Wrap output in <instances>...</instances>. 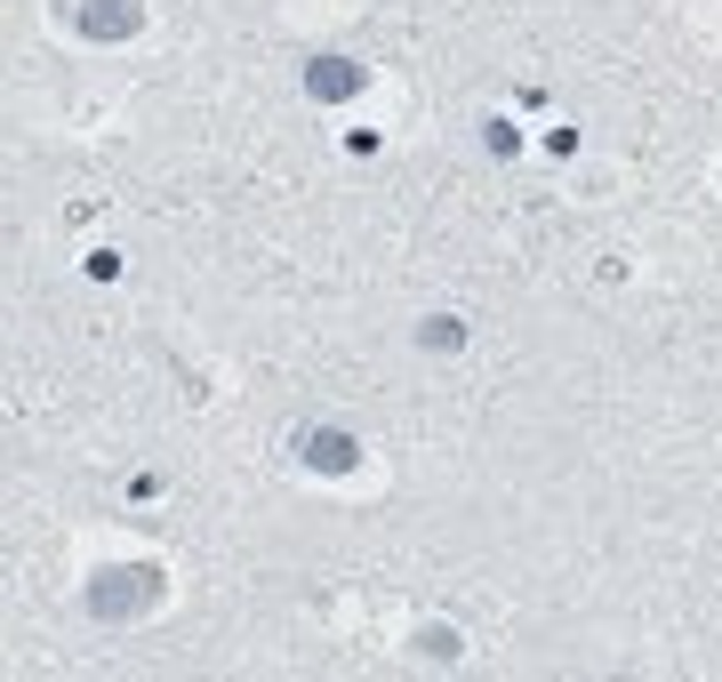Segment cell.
<instances>
[{"mask_svg": "<svg viewBox=\"0 0 722 682\" xmlns=\"http://www.w3.org/2000/svg\"><path fill=\"white\" fill-rule=\"evenodd\" d=\"M345 89H362L354 65H338V56H329V65H314V97H345Z\"/></svg>", "mask_w": 722, "mask_h": 682, "instance_id": "cell-2", "label": "cell"}, {"mask_svg": "<svg viewBox=\"0 0 722 682\" xmlns=\"http://www.w3.org/2000/svg\"><path fill=\"white\" fill-rule=\"evenodd\" d=\"M305 450H314L305 466H329V473H345V466H354V442H345V433H314Z\"/></svg>", "mask_w": 722, "mask_h": 682, "instance_id": "cell-1", "label": "cell"}]
</instances>
